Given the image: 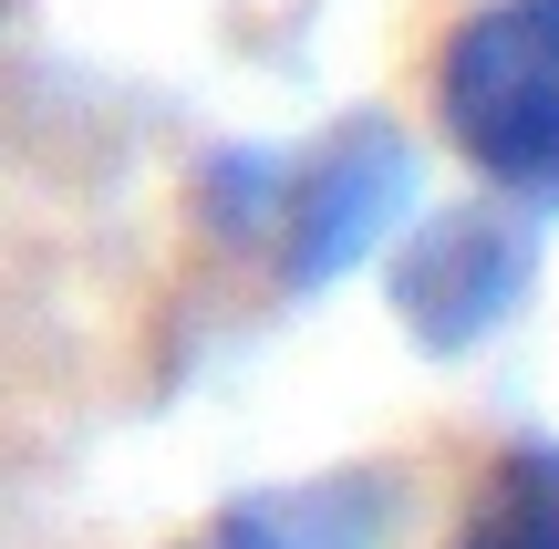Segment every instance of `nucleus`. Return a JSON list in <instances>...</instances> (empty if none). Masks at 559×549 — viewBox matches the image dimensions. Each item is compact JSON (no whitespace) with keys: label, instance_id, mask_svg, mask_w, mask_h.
<instances>
[{"label":"nucleus","instance_id":"obj_2","mask_svg":"<svg viewBox=\"0 0 559 549\" xmlns=\"http://www.w3.org/2000/svg\"><path fill=\"white\" fill-rule=\"evenodd\" d=\"M404 218H415V145H404L383 115L342 124L311 166H290V177H280V207H270L280 281H290V290L342 281V270L373 260Z\"/></svg>","mask_w":559,"mask_h":549},{"label":"nucleus","instance_id":"obj_3","mask_svg":"<svg viewBox=\"0 0 559 549\" xmlns=\"http://www.w3.org/2000/svg\"><path fill=\"white\" fill-rule=\"evenodd\" d=\"M528 281H539V239H528L508 207H456V218H425L394 260V322L415 332L436 363L477 353L487 332L519 322Z\"/></svg>","mask_w":559,"mask_h":549},{"label":"nucleus","instance_id":"obj_4","mask_svg":"<svg viewBox=\"0 0 559 549\" xmlns=\"http://www.w3.org/2000/svg\"><path fill=\"white\" fill-rule=\"evenodd\" d=\"M456 549H559V446L549 435H519V446L487 467Z\"/></svg>","mask_w":559,"mask_h":549},{"label":"nucleus","instance_id":"obj_5","mask_svg":"<svg viewBox=\"0 0 559 549\" xmlns=\"http://www.w3.org/2000/svg\"><path fill=\"white\" fill-rule=\"evenodd\" d=\"M373 539V488H290V498H249L207 549H362Z\"/></svg>","mask_w":559,"mask_h":549},{"label":"nucleus","instance_id":"obj_1","mask_svg":"<svg viewBox=\"0 0 559 549\" xmlns=\"http://www.w3.org/2000/svg\"><path fill=\"white\" fill-rule=\"evenodd\" d=\"M445 145L498 198L559 207V0H487L436 52Z\"/></svg>","mask_w":559,"mask_h":549}]
</instances>
